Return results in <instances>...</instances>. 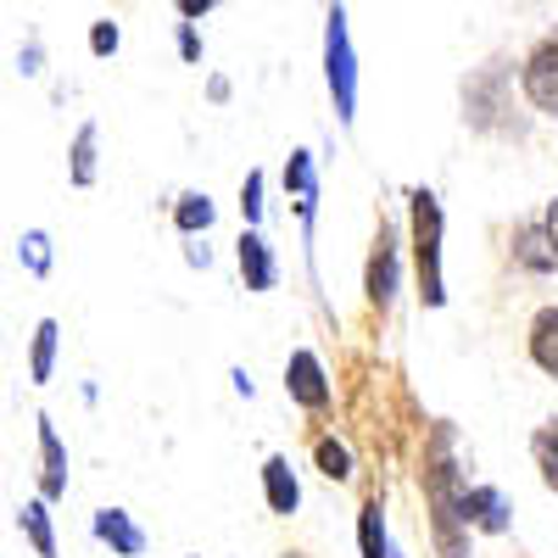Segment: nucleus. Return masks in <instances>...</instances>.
I'll use <instances>...</instances> for the list:
<instances>
[{"label":"nucleus","instance_id":"obj_27","mask_svg":"<svg viewBox=\"0 0 558 558\" xmlns=\"http://www.w3.org/2000/svg\"><path fill=\"white\" fill-rule=\"evenodd\" d=\"M207 12H213L207 0H179V17H191V23H196V17H207Z\"/></svg>","mask_w":558,"mask_h":558},{"label":"nucleus","instance_id":"obj_8","mask_svg":"<svg viewBox=\"0 0 558 558\" xmlns=\"http://www.w3.org/2000/svg\"><path fill=\"white\" fill-rule=\"evenodd\" d=\"M286 191L296 196L302 229L313 235V218H318V168H313V151H291L286 157Z\"/></svg>","mask_w":558,"mask_h":558},{"label":"nucleus","instance_id":"obj_25","mask_svg":"<svg viewBox=\"0 0 558 558\" xmlns=\"http://www.w3.org/2000/svg\"><path fill=\"white\" fill-rule=\"evenodd\" d=\"M179 57H184V62H202V34H196V23H179Z\"/></svg>","mask_w":558,"mask_h":558},{"label":"nucleus","instance_id":"obj_18","mask_svg":"<svg viewBox=\"0 0 558 558\" xmlns=\"http://www.w3.org/2000/svg\"><path fill=\"white\" fill-rule=\"evenodd\" d=\"M213 218H218V207H213V196L207 191H191V196H179V207H173V223H179V235H207L213 229Z\"/></svg>","mask_w":558,"mask_h":558},{"label":"nucleus","instance_id":"obj_30","mask_svg":"<svg viewBox=\"0 0 558 558\" xmlns=\"http://www.w3.org/2000/svg\"><path fill=\"white\" fill-rule=\"evenodd\" d=\"M391 558H402V553H391Z\"/></svg>","mask_w":558,"mask_h":558},{"label":"nucleus","instance_id":"obj_2","mask_svg":"<svg viewBox=\"0 0 558 558\" xmlns=\"http://www.w3.org/2000/svg\"><path fill=\"white\" fill-rule=\"evenodd\" d=\"M408 218H413V268H418V302L441 307L447 302V279H441V196L418 191L408 196Z\"/></svg>","mask_w":558,"mask_h":558},{"label":"nucleus","instance_id":"obj_26","mask_svg":"<svg viewBox=\"0 0 558 558\" xmlns=\"http://www.w3.org/2000/svg\"><path fill=\"white\" fill-rule=\"evenodd\" d=\"M542 229H547V246H553V263H558V196L542 207Z\"/></svg>","mask_w":558,"mask_h":558},{"label":"nucleus","instance_id":"obj_23","mask_svg":"<svg viewBox=\"0 0 558 558\" xmlns=\"http://www.w3.org/2000/svg\"><path fill=\"white\" fill-rule=\"evenodd\" d=\"M241 213H246V229L263 218V168H252L246 184H241Z\"/></svg>","mask_w":558,"mask_h":558},{"label":"nucleus","instance_id":"obj_14","mask_svg":"<svg viewBox=\"0 0 558 558\" xmlns=\"http://www.w3.org/2000/svg\"><path fill=\"white\" fill-rule=\"evenodd\" d=\"M357 553H363V558H391V542H386V508H380V497H368V502H363V514H357Z\"/></svg>","mask_w":558,"mask_h":558},{"label":"nucleus","instance_id":"obj_9","mask_svg":"<svg viewBox=\"0 0 558 558\" xmlns=\"http://www.w3.org/2000/svg\"><path fill=\"white\" fill-rule=\"evenodd\" d=\"M235 257H241V279H246V291H274L279 263H274V246L257 235V229H246V235L235 241Z\"/></svg>","mask_w":558,"mask_h":558},{"label":"nucleus","instance_id":"obj_11","mask_svg":"<svg viewBox=\"0 0 558 558\" xmlns=\"http://www.w3.org/2000/svg\"><path fill=\"white\" fill-rule=\"evenodd\" d=\"M263 497H268L274 514H296V508H302V486H296V470H291L286 452H274L263 463Z\"/></svg>","mask_w":558,"mask_h":558},{"label":"nucleus","instance_id":"obj_17","mask_svg":"<svg viewBox=\"0 0 558 558\" xmlns=\"http://www.w3.org/2000/svg\"><path fill=\"white\" fill-rule=\"evenodd\" d=\"M531 357H536V368L558 375V307H542L531 318Z\"/></svg>","mask_w":558,"mask_h":558},{"label":"nucleus","instance_id":"obj_10","mask_svg":"<svg viewBox=\"0 0 558 558\" xmlns=\"http://www.w3.org/2000/svg\"><path fill=\"white\" fill-rule=\"evenodd\" d=\"M463 525L486 531V536H502L508 531V497L497 486H470V497H463Z\"/></svg>","mask_w":558,"mask_h":558},{"label":"nucleus","instance_id":"obj_19","mask_svg":"<svg viewBox=\"0 0 558 558\" xmlns=\"http://www.w3.org/2000/svg\"><path fill=\"white\" fill-rule=\"evenodd\" d=\"M531 458H536L547 492H558V418H547V425L531 436Z\"/></svg>","mask_w":558,"mask_h":558},{"label":"nucleus","instance_id":"obj_7","mask_svg":"<svg viewBox=\"0 0 558 558\" xmlns=\"http://www.w3.org/2000/svg\"><path fill=\"white\" fill-rule=\"evenodd\" d=\"M34 425H39V463H45L39 470V497L57 502V497H68V452H62V436H57V425L45 413L34 418Z\"/></svg>","mask_w":558,"mask_h":558},{"label":"nucleus","instance_id":"obj_20","mask_svg":"<svg viewBox=\"0 0 558 558\" xmlns=\"http://www.w3.org/2000/svg\"><path fill=\"white\" fill-rule=\"evenodd\" d=\"M313 458H318V470L330 475V481H352V452H347V441L318 436V441H313Z\"/></svg>","mask_w":558,"mask_h":558},{"label":"nucleus","instance_id":"obj_3","mask_svg":"<svg viewBox=\"0 0 558 558\" xmlns=\"http://www.w3.org/2000/svg\"><path fill=\"white\" fill-rule=\"evenodd\" d=\"M324 78H330V96H336V118L352 123L357 118V57H352V34H347L341 7L324 12Z\"/></svg>","mask_w":558,"mask_h":558},{"label":"nucleus","instance_id":"obj_24","mask_svg":"<svg viewBox=\"0 0 558 558\" xmlns=\"http://www.w3.org/2000/svg\"><path fill=\"white\" fill-rule=\"evenodd\" d=\"M118 23H96V28H89V51H96V57H112L118 51Z\"/></svg>","mask_w":558,"mask_h":558},{"label":"nucleus","instance_id":"obj_15","mask_svg":"<svg viewBox=\"0 0 558 558\" xmlns=\"http://www.w3.org/2000/svg\"><path fill=\"white\" fill-rule=\"evenodd\" d=\"M57 318H39L34 324V347H28V380L34 386H45V380H51V368H57Z\"/></svg>","mask_w":558,"mask_h":558},{"label":"nucleus","instance_id":"obj_12","mask_svg":"<svg viewBox=\"0 0 558 558\" xmlns=\"http://www.w3.org/2000/svg\"><path fill=\"white\" fill-rule=\"evenodd\" d=\"M96 536L118 553V558H134V553H146V531H140L123 508H96Z\"/></svg>","mask_w":558,"mask_h":558},{"label":"nucleus","instance_id":"obj_5","mask_svg":"<svg viewBox=\"0 0 558 558\" xmlns=\"http://www.w3.org/2000/svg\"><path fill=\"white\" fill-rule=\"evenodd\" d=\"M286 391H291V402L307 408V413H324V408H330V375H324L318 352H307V347L291 352V363H286Z\"/></svg>","mask_w":558,"mask_h":558},{"label":"nucleus","instance_id":"obj_6","mask_svg":"<svg viewBox=\"0 0 558 558\" xmlns=\"http://www.w3.org/2000/svg\"><path fill=\"white\" fill-rule=\"evenodd\" d=\"M520 84H525V96H531L542 112H558V28H553V34L536 45V51L525 57Z\"/></svg>","mask_w":558,"mask_h":558},{"label":"nucleus","instance_id":"obj_1","mask_svg":"<svg viewBox=\"0 0 558 558\" xmlns=\"http://www.w3.org/2000/svg\"><path fill=\"white\" fill-rule=\"evenodd\" d=\"M463 497H470V481H463V463H458V436H452V425H436L425 441V502H430L441 558H470Z\"/></svg>","mask_w":558,"mask_h":558},{"label":"nucleus","instance_id":"obj_4","mask_svg":"<svg viewBox=\"0 0 558 558\" xmlns=\"http://www.w3.org/2000/svg\"><path fill=\"white\" fill-rule=\"evenodd\" d=\"M397 279H402V257H397V229L380 223V235H375V252H368V279H363V291L368 302H375L380 313L397 302Z\"/></svg>","mask_w":558,"mask_h":558},{"label":"nucleus","instance_id":"obj_16","mask_svg":"<svg viewBox=\"0 0 558 558\" xmlns=\"http://www.w3.org/2000/svg\"><path fill=\"white\" fill-rule=\"evenodd\" d=\"M96 146H101V129L84 123V129L73 134V157H68V179L78 184V191H89V184H96Z\"/></svg>","mask_w":558,"mask_h":558},{"label":"nucleus","instance_id":"obj_22","mask_svg":"<svg viewBox=\"0 0 558 558\" xmlns=\"http://www.w3.org/2000/svg\"><path fill=\"white\" fill-rule=\"evenodd\" d=\"M514 252H520V263H525V268H558V263H553V246H547L542 218L520 229V246H514Z\"/></svg>","mask_w":558,"mask_h":558},{"label":"nucleus","instance_id":"obj_28","mask_svg":"<svg viewBox=\"0 0 558 558\" xmlns=\"http://www.w3.org/2000/svg\"><path fill=\"white\" fill-rule=\"evenodd\" d=\"M184 257H191V268H207V263H213V252H207L202 241H191V246H184Z\"/></svg>","mask_w":558,"mask_h":558},{"label":"nucleus","instance_id":"obj_21","mask_svg":"<svg viewBox=\"0 0 558 558\" xmlns=\"http://www.w3.org/2000/svg\"><path fill=\"white\" fill-rule=\"evenodd\" d=\"M17 257H23V268H28L34 279H45V274H51V235H45V229H23Z\"/></svg>","mask_w":558,"mask_h":558},{"label":"nucleus","instance_id":"obj_29","mask_svg":"<svg viewBox=\"0 0 558 558\" xmlns=\"http://www.w3.org/2000/svg\"><path fill=\"white\" fill-rule=\"evenodd\" d=\"M17 68H23V73H39V45H28V51L17 57Z\"/></svg>","mask_w":558,"mask_h":558},{"label":"nucleus","instance_id":"obj_13","mask_svg":"<svg viewBox=\"0 0 558 558\" xmlns=\"http://www.w3.org/2000/svg\"><path fill=\"white\" fill-rule=\"evenodd\" d=\"M17 531L28 536V547L39 558H57V525H51V502H45V497H28L17 508Z\"/></svg>","mask_w":558,"mask_h":558}]
</instances>
